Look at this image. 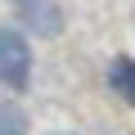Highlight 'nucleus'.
<instances>
[{
  "mask_svg": "<svg viewBox=\"0 0 135 135\" xmlns=\"http://www.w3.org/2000/svg\"><path fill=\"white\" fill-rule=\"evenodd\" d=\"M14 5L23 9V18H27V27H32V32H41V36L63 32V14H59L54 0H14Z\"/></svg>",
  "mask_w": 135,
  "mask_h": 135,
  "instance_id": "f03ea898",
  "label": "nucleus"
},
{
  "mask_svg": "<svg viewBox=\"0 0 135 135\" xmlns=\"http://www.w3.org/2000/svg\"><path fill=\"white\" fill-rule=\"evenodd\" d=\"M32 81V50L27 36L18 27H0V86L9 90H27Z\"/></svg>",
  "mask_w": 135,
  "mask_h": 135,
  "instance_id": "f257e3e1",
  "label": "nucleus"
},
{
  "mask_svg": "<svg viewBox=\"0 0 135 135\" xmlns=\"http://www.w3.org/2000/svg\"><path fill=\"white\" fill-rule=\"evenodd\" d=\"M108 81H113V90H117L126 104H135V59H117V63L108 68Z\"/></svg>",
  "mask_w": 135,
  "mask_h": 135,
  "instance_id": "7ed1b4c3",
  "label": "nucleus"
},
{
  "mask_svg": "<svg viewBox=\"0 0 135 135\" xmlns=\"http://www.w3.org/2000/svg\"><path fill=\"white\" fill-rule=\"evenodd\" d=\"M23 131H27V117L5 104V108H0V135H23Z\"/></svg>",
  "mask_w": 135,
  "mask_h": 135,
  "instance_id": "20e7f679",
  "label": "nucleus"
}]
</instances>
